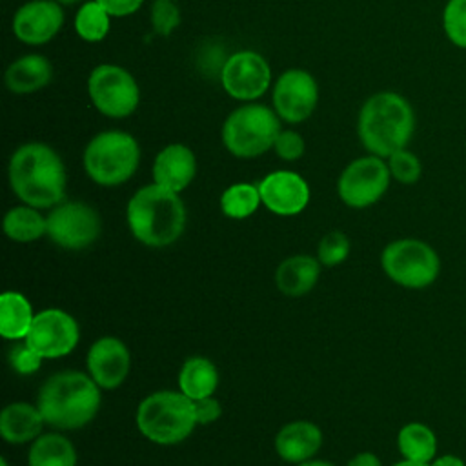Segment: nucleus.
<instances>
[{
  "label": "nucleus",
  "instance_id": "f257e3e1",
  "mask_svg": "<svg viewBox=\"0 0 466 466\" xmlns=\"http://www.w3.org/2000/svg\"><path fill=\"white\" fill-rule=\"evenodd\" d=\"M9 186L31 208H55L66 197V167L60 155L44 142L18 146L7 166Z\"/></svg>",
  "mask_w": 466,
  "mask_h": 466
},
{
  "label": "nucleus",
  "instance_id": "f03ea898",
  "mask_svg": "<svg viewBox=\"0 0 466 466\" xmlns=\"http://www.w3.org/2000/svg\"><path fill=\"white\" fill-rule=\"evenodd\" d=\"M415 124V111L406 96L395 91H379L360 106L357 137L370 155L388 158L408 147Z\"/></svg>",
  "mask_w": 466,
  "mask_h": 466
},
{
  "label": "nucleus",
  "instance_id": "7ed1b4c3",
  "mask_svg": "<svg viewBox=\"0 0 466 466\" xmlns=\"http://www.w3.org/2000/svg\"><path fill=\"white\" fill-rule=\"evenodd\" d=\"M126 218L137 240L151 248H164L182 235L186 208L178 193L153 182L129 198Z\"/></svg>",
  "mask_w": 466,
  "mask_h": 466
},
{
  "label": "nucleus",
  "instance_id": "20e7f679",
  "mask_svg": "<svg viewBox=\"0 0 466 466\" xmlns=\"http://www.w3.org/2000/svg\"><path fill=\"white\" fill-rule=\"evenodd\" d=\"M36 406L47 424L60 430H76L96 415L100 386L82 371H60L42 384Z\"/></svg>",
  "mask_w": 466,
  "mask_h": 466
},
{
  "label": "nucleus",
  "instance_id": "39448f33",
  "mask_svg": "<svg viewBox=\"0 0 466 466\" xmlns=\"http://www.w3.org/2000/svg\"><path fill=\"white\" fill-rule=\"evenodd\" d=\"M82 164L93 182L100 186H118L135 175L140 164V146L137 138L126 131H100L87 142Z\"/></svg>",
  "mask_w": 466,
  "mask_h": 466
},
{
  "label": "nucleus",
  "instance_id": "423d86ee",
  "mask_svg": "<svg viewBox=\"0 0 466 466\" xmlns=\"http://www.w3.org/2000/svg\"><path fill=\"white\" fill-rule=\"evenodd\" d=\"M197 422L195 402L182 391H157L137 410L140 433L157 444H177L189 437Z\"/></svg>",
  "mask_w": 466,
  "mask_h": 466
},
{
  "label": "nucleus",
  "instance_id": "0eeeda50",
  "mask_svg": "<svg viewBox=\"0 0 466 466\" xmlns=\"http://www.w3.org/2000/svg\"><path fill=\"white\" fill-rule=\"evenodd\" d=\"M280 118L275 109L246 102L233 109L222 124V144L237 158H255L269 149L280 133Z\"/></svg>",
  "mask_w": 466,
  "mask_h": 466
},
{
  "label": "nucleus",
  "instance_id": "6e6552de",
  "mask_svg": "<svg viewBox=\"0 0 466 466\" xmlns=\"http://www.w3.org/2000/svg\"><path fill=\"white\" fill-rule=\"evenodd\" d=\"M380 266L390 280L406 289H426L441 275L442 262L437 249L420 238H397L380 255Z\"/></svg>",
  "mask_w": 466,
  "mask_h": 466
},
{
  "label": "nucleus",
  "instance_id": "1a4fd4ad",
  "mask_svg": "<svg viewBox=\"0 0 466 466\" xmlns=\"http://www.w3.org/2000/svg\"><path fill=\"white\" fill-rule=\"evenodd\" d=\"M87 95L95 109L109 118L131 116L140 102L135 76L116 64H100L89 73Z\"/></svg>",
  "mask_w": 466,
  "mask_h": 466
},
{
  "label": "nucleus",
  "instance_id": "9d476101",
  "mask_svg": "<svg viewBox=\"0 0 466 466\" xmlns=\"http://www.w3.org/2000/svg\"><path fill=\"white\" fill-rule=\"evenodd\" d=\"M390 182L391 175L386 158L366 155L344 167L337 182V191L346 206L360 209L379 202L388 191Z\"/></svg>",
  "mask_w": 466,
  "mask_h": 466
},
{
  "label": "nucleus",
  "instance_id": "9b49d317",
  "mask_svg": "<svg viewBox=\"0 0 466 466\" xmlns=\"http://www.w3.org/2000/svg\"><path fill=\"white\" fill-rule=\"evenodd\" d=\"M46 220L49 238L66 249L91 246L102 229L98 213L86 202H62L49 211Z\"/></svg>",
  "mask_w": 466,
  "mask_h": 466
},
{
  "label": "nucleus",
  "instance_id": "f8f14e48",
  "mask_svg": "<svg viewBox=\"0 0 466 466\" xmlns=\"http://www.w3.org/2000/svg\"><path fill=\"white\" fill-rule=\"evenodd\" d=\"M220 84L231 98L253 102L271 86V67L260 53L242 49L226 58L220 69Z\"/></svg>",
  "mask_w": 466,
  "mask_h": 466
},
{
  "label": "nucleus",
  "instance_id": "ddd939ff",
  "mask_svg": "<svg viewBox=\"0 0 466 466\" xmlns=\"http://www.w3.org/2000/svg\"><path fill=\"white\" fill-rule=\"evenodd\" d=\"M271 100L280 120L288 124H300L308 120L317 107L319 84L306 69H286L273 84Z\"/></svg>",
  "mask_w": 466,
  "mask_h": 466
},
{
  "label": "nucleus",
  "instance_id": "4468645a",
  "mask_svg": "<svg viewBox=\"0 0 466 466\" xmlns=\"http://www.w3.org/2000/svg\"><path fill=\"white\" fill-rule=\"evenodd\" d=\"M76 320L62 309H44L35 315L25 342L44 359H56L71 353L78 342Z\"/></svg>",
  "mask_w": 466,
  "mask_h": 466
},
{
  "label": "nucleus",
  "instance_id": "2eb2a0df",
  "mask_svg": "<svg viewBox=\"0 0 466 466\" xmlns=\"http://www.w3.org/2000/svg\"><path fill=\"white\" fill-rule=\"evenodd\" d=\"M64 25V11L56 0H29L13 16V35L27 46L51 42Z\"/></svg>",
  "mask_w": 466,
  "mask_h": 466
},
{
  "label": "nucleus",
  "instance_id": "dca6fc26",
  "mask_svg": "<svg viewBox=\"0 0 466 466\" xmlns=\"http://www.w3.org/2000/svg\"><path fill=\"white\" fill-rule=\"evenodd\" d=\"M262 204L275 215H299L309 202V186L295 171H271L258 182Z\"/></svg>",
  "mask_w": 466,
  "mask_h": 466
},
{
  "label": "nucleus",
  "instance_id": "f3484780",
  "mask_svg": "<svg viewBox=\"0 0 466 466\" xmlns=\"http://www.w3.org/2000/svg\"><path fill=\"white\" fill-rule=\"evenodd\" d=\"M131 355L126 344L115 337H102L89 348L87 370L102 390L118 388L127 377Z\"/></svg>",
  "mask_w": 466,
  "mask_h": 466
},
{
  "label": "nucleus",
  "instance_id": "a211bd4d",
  "mask_svg": "<svg viewBox=\"0 0 466 466\" xmlns=\"http://www.w3.org/2000/svg\"><path fill=\"white\" fill-rule=\"evenodd\" d=\"M151 173L155 184L180 193L195 178L197 158L186 144H167L157 153Z\"/></svg>",
  "mask_w": 466,
  "mask_h": 466
},
{
  "label": "nucleus",
  "instance_id": "6ab92c4d",
  "mask_svg": "<svg viewBox=\"0 0 466 466\" xmlns=\"http://www.w3.org/2000/svg\"><path fill=\"white\" fill-rule=\"evenodd\" d=\"M322 444L319 426L308 420H295L280 428L275 437V450L286 462L300 464L311 459Z\"/></svg>",
  "mask_w": 466,
  "mask_h": 466
},
{
  "label": "nucleus",
  "instance_id": "aec40b11",
  "mask_svg": "<svg viewBox=\"0 0 466 466\" xmlns=\"http://www.w3.org/2000/svg\"><path fill=\"white\" fill-rule=\"evenodd\" d=\"M53 78V66L42 55H24L9 64L4 80L15 95H29L44 89Z\"/></svg>",
  "mask_w": 466,
  "mask_h": 466
},
{
  "label": "nucleus",
  "instance_id": "412c9836",
  "mask_svg": "<svg viewBox=\"0 0 466 466\" xmlns=\"http://www.w3.org/2000/svg\"><path fill=\"white\" fill-rule=\"evenodd\" d=\"M44 417L38 406L27 402H13L4 408L0 415V433L7 442L24 444L40 437Z\"/></svg>",
  "mask_w": 466,
  "mask_h": 466
},
{
  "label": "nucleus",
  "instance_id": "4be33fe9",
  "mask_svg": "<svg viewBox=\"0 0 466 466\" xmlns=\"http://www.w3.org/2000/svg\"><path fill=\"white\" fill-rule=\"evenodd\" d=\"M320 275V264L308 255H295L286 258L275 273L277 288L288 297H300L308 293Z\"/></svg>",
  "mask_w": 466,
  "mask_h": 466
},
{
  "label": "nucleus",
  "instance_id": "5701e85b",
  "mask_svg": "<svg viewBox=\"0 0 466 466\" xmlns=\"http://www.w3.org/2000/svg\"><path fill=\"white\" fill-rule=\"evenodd\" d=\"M33 320V308L22 293L5 291L0 297V333L4 339H25Z\"/></svg>",
  "mask_w": 466,
  "mask_h": 466
},
{
  "label": "nucleus",
  "instance_id": "b1692460",
  "mask_svg": "<svg viewBox=\"0 0 466 466\" xmlns=\"http://www.w3.org/2000/svg\"><path fill=\"white\" fill-rule=\"evenodd\" d=\"M397 446L402 459L430 464L437 457L439 441L428 424L408 422L399 430Z\"/></svg>",
  "mask_w": 466,
  "mask_h": 466
},
{
  "label": "nucleus",
  "instance_id": "393cba45",
  "mask_svg": "<svg viewBox=\"0 0 466 466\" xmlns=\"http://www.w3.org/2000/svg\"><path fill=\"white\" fill-rule=\"evenodd\" d=\"M178 386L193 400L211 397L218 386V371L209 359L189 357L178 373Z\"/></svg>",
  "mask_w": 466,
  "mask_h": 466
},
{
  "label": "nucleus",
  "instance_id": "a878e982",
  "mask_svg": "<svg viewBox=\"0 0 466 466\" xmlns=\"http://www.w3.org/2000/svg\"><path fill=\"white\" fill-rule=\"evenodd\" d=\"M29 466H76L73 444L58 433L40 435L29 448Z\"/></svg>",
  "mask_w": 466,
  "mask_h": 466
},
{
  "label": "nucleus",
  "instance_id": "bb28decb",
  "mask_svg": "<svg viewBox=\"0 0 466 466\" xmlns=\"http://www.w3.org/2000/svg\"><path fill=\"white\" fill-rule=\"evenodd\" d=\"M4 231L16 242H33L47 233V220L31 206H16L4 217Z\"/></svg>",
  "mask_w": 466,
  "mask_h": 466
},
{
  "label": "nucleus",
  "instance_id": "cd10ccee",
  "mask_svg": "<svg viewBox=\"0 0 466 466\" xmlns=\"http://www.w3.org/2000/svg\"><path fill=\"white\" fill-rule=\"evenodd\" d=\"M111 15L96 2H84L75 15V31L84 42H100L107 36Z\"/></svg>",
  "mask_w": 466,
  "mask_h": 466
},
{
  "label": "nucleus",
  "instance_id": "c85d7f7f",
  "mask_svg": "<svg viewBox=\"0 0 466 466\" xmlns=\"http://www.w3.org/2000/svg\"><path fill=\"white\" fill-rule=\"evenodd\" d=\"M260 191L258 186L238 182L224 189L220 197V209L229 218H246L253 215L260 204Z\"/></svg>",
  "mask_w": 466,
  "mask_h": 466
},
{
  "label": "nucleus",
  "instance_id": "c756f323",
  "mask_svg": "<svg viewBox=\"0 0 466 466\" xmlns=\"http://www.w3.org/2000/svg\"><path fill=\"white\" fill-rule=\"evenodd\" d=\"M442 31L451 46L466 51V0H446Z\"/></svg>",
  "mask_w": 466,
  "mask_h": 466
},
{
  "label": "nucleus",
  "instance_id": "7c9ffc66",
  "mask_svg": "<svg viewBox=\"0 0 466 466\" xmlns=\"http://www.w3.org/2000/svg\"><path fill=\"white\" fill-rule=\"evenodd\" d=\"M386 164H388L391 178L397 180L399 184H406V186L415 184V182H419V178L422 175L420 158L408 147H402V149L391 153L386 158Z\"/></svg>",
  "mask_w": 466,
  "mask_h": 466
},
{
  "label": "nucleus",
  "instance_id": "2f4dec72",
  "mask_svg": "<svg viewBox=\"0 0 466 466\" xmlns=\"http://www.w3.org/2000/svg\"><path fill=\"white\" fill-rule=\"evenodd\" d=\"M151 27L158 36H169L180 25V9L173 0H153L149 9Z\"/></svg>",
  "mask_w": 466,
  "mask_h": 466
},
{
  "label": "nucleus",
  "instance_id": "473e14b6",
  "mask_svg": "<svg viewBox=\"0 0 466 466\" xmlns=\"http://www.w3.org/2000/svg\"><path fill=\"white\" fill-rule=\"evenodd\" d=\"M350 253V238L342 231H331L322 237L317 248L319 262L324 266L340 264Z\"/></svg>",
  "mask_w": 466,
  "mask_h": 466
},
{
  "label": "nucleus",
  "instance_id": "72a5a7b5",
  "mask_svg": "<svg viewBox=\"0 0 466 466\" xmlns=\"http://www.w3.org/2000/svg\"><path fill=\"white\" fill-rule=\"evenodd\" d=\"M42 355L33 350L25 340L24 342H16L15 346H11L9 350V355H7V360H9V366L20 373V375H31L35 373L40 364H42Z\"/></svg>",
  "mask_w": 466,
  "mask_h": 466
},
{
  "label": "nucleus",
  "instance_id": "f704fd0d",
  "mask_svg": "<svg viewBox=\"0 0 466 466\" xmlns=\"http://www.w3.org/2000/svg\"><path fill=\"white\" fill-rule=\"evenodd\" d=\"M273 151L277 153L279 158H282L286 162H295L304 155L306 142L300 133L291 131V129H282L273 144Z\"/></svg>",
  "mask_w": 466,
  "mask_h": 466
},
{
  "label": "nucleus",
  "instance_id": "c9c22d12",
  "mask_svg": "<svg viewBox=\"0 0 466 466\" xmlns=\"http://www.w3.org/2000/svg\"><path fill=\"white\" fill-rule=\"evenodd\" d=\"M109 15L111 18H126L135 15L146 0H96Z\"/></svg>",
  "mask_w": 466,
  "mask_h": 466
},
{
  "label": "nucleus",
  "instance_id": "e433bc0d",
  "mask_svg": "<svg viewBox=\"0 0 466 466\" xmlns=\"http://www.w3.org/2000/svg\"><path fill=\"white\" fill-rule=\"evenodd\" d=\"M195 402V415H197V422L198 424H209L213 420H217L222 413L220 402L213 397H204V399H197Z\"/></svg>",
  "mask_w": 466,
  "mask_h": 466
},
{
  "label": "nucleus",
  "instance_id": "4c0bfd02",
  "mask_svg": "<svg viewBox=\"0 0 466 466\" xmlns=\"http://www.w3.org/2000/svg\"><path fill=\"white\" fill-rule=\"evenodd\" d=\"M428 466H466V461L457 453H437Z\"/></svg>",
  "mask_w": 466,
  "mask_h": 466
},
{
  "label": "nucleus",
  "instance_id": "58836bf2",
  "mask_svg": "<svg viewBox=\"0 0 466 466\" xmlns=\"http://www.w3.org/2000/svg\"><path fill=\"white\" fill-rule=\"evenodd\" d=\"M346 466H382V462L375 453L362 451V453H357Z\"/></svg>",
  "mask_w": 466,
  "mask_h": 466
},
{
  "label": "nucleus",
  "instance_id": "ea45409f",
  "mask_svg": "<svg viewBox=\"0 0 466 466\" xmlns=\"http://www.w3.org/2000/svg\"><path fill=\"white\" fill-rule=\"evenodd\" d=\"M393 466H428V464H424V462H415V461H408V459H402V461L395 462Z\"/></svg>",
  "mask_w": 466,
  "mask_h": 466
},
{
  "label": "nucleus",
  "instance_id": "a19ab883",
  "mask_svg": "<svg viewBox=\"0 0 466 466\" xmlns=\"http://www.w3.org/2000/svg\"><path fill=\"white\" fill-rule=\"evenodd\" d=\"M299 466H335V464L324 462V461H306V462H300Z\"/></svg>",
  "mask_w": 466,
  "mask_h": 466
},
{
  "label": "nucleus",
  "instance_id": "79ce46f5",
  "mask_svg": "<svg viewBox=\"0 0 466 466\" xmlns=\"http://www.w3.org/2000/svg\"><path fill=\"white\" fill-rule=\"evenodd\" d=\"M58 4H66V5H71V4H76V2H82V0H56Z\"/></svg>",
  "mask_w": 466,
  "mask_h": 466
},
{
  "label": "nucleus",
  "instance_id": "37998d69",
  "mask_svg": "<svg viewBox=\"0 0 466 466\" xmlns=\"http://www.w3.org/2000/svg\"><path fill=\"white\" fill-rule=\"evenodd\" d=\"M0 466H7V461H5V459H0Z\"/></svg>",
  "mask_w": 466,
  "mask_h": 466
}]
</instances>
